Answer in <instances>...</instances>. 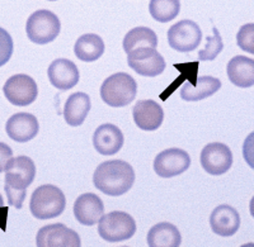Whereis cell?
Returning a JSON list of instances; mask_svg holds the SVG:
<instances>
[{"instance_id":"cell-31","label":"cell","mask_w":254,"mask_h":247,"mask_svg":"<svg viewBox=\"0 0 254 247\" xmlns=\"http://www.w3.org/2000/svg\"><path fill=\"white\" fill-rule=\"evenodd\" d=\"M249 210H251L252 217H253V218H254V197H253V198H252L251 204H249Z\"/></svg>"},{"instance_id":"cell-29","label":"cell","mask_w":254,"mask_h":247,"mask_svg":"<svg viewBox=\"0 0 254 247\" xmlns=\"http://www.w3.org/2000/svg\"><path fill=\"white\" fill-rule=\"evenodd\" d=\"M243 157L249 167L254 170V132H252L243 144Z\"/></svg>"},{"instance_id":"cell-30","label":"cell","mask_w":254,"mask_h":247,"mask_svg":"<svg viewBox=\"0 0 254 247\" xmlns=\"http://www.w3.org/2000/svg\"><path fill=\"white\" fill-rule=\"evenodd\" d=\"M13 157V151L12 148L4 142H0V173H3L5 170L6 164L9 160Z\"/></svg>"},{"instance_id":"cell-3","label":"cell","mask_w":254,"mask_h":247,"mask_svg":"<svg viewBox=\"0 0 254 247\" xmlns=\"http://www.w3.org/2000/svg\"><path fill=\"white\" fill-rule=\"evenodd\" d=\"M66 198L58 187L51 184L41 185L32 193L29 209L37 219H51L65 210Z\"/></svg>"},{"instance_id":"cell-16","label":"cell","mask_w":254,"mask_h":247,"mask_svg":"<svg viewBox=\"0 0 254 247\" xmlns=\"http://www.w3.org/2000/svg\"><path fill=\"white\" fill-rule=\"evenodd\" d=\"M104 213L102 199L97 194L85 193L78 197L74 203V216L76 221L84 226H94L99 222Z\"/></svg>"},{"instance_id":"cell-19","label":"cell","mask_w":254,"mask_h":247,"mask_svg":"<svg viewBox=\"0 0 254 247\" xmlns=\"http://www.w3.org/2000/svg\"><path fill=\"white\" fill-rule=\"evenodd\" d=\"M221 88V81L212 76H199L196 83L183 84L181 88V98L186 101H199L217 93Z\"/></svg>"},{"instance_id":"cell-27","label":"cell","mask_w":254,"mask_h":247,"mask_svg":"<svg viewBox=\"0 0 254 247\" xmlns=\"http://www.w3.org/2000/svg\"><path fill=\"white\" fill-rule=\"evenodd\" d=\"M237 44L243 51L254 55V23H248L240 27L237 35Z\"/></svg>"},{"instance_id":"cell-18","label":"cell","mask_w":254,"mask_h":247,"mask_svg":"<svg viewBox=\"0 0 254 247\" xmlns=\"http://www.w3.org/2000/svg\"><path fill=\"white\" fill-rule=\"evenodd\" d=\"M210 226L212 232L222 237H229L237 233L240 227V217L237 209L222 204L214 209L210 217Z\"/></svg>"},{"instance_id":"cell-26","label":"cell","mask_w":254,"mask_h":247,"mask_svg":"<svg viewBox=\"0 0 254 247\" xmlns=\"http://www.w3.org/2000/svg\"><path fill=\"white\" fill-rule=\"evenodd\" d=\"M214 36L212 37L206 38V47L198 52V60L199 61H212L217 57L220 52L224 49L221 36L216 27H214Z\"/></svg>"},{"instance_id":"cell-8","label":"cell","mask_w":254,"mask_h":247,"mask_svg":"<svg viewBox=\"0 0 254 247\" xmlns=\"http://www.w3.org/2000/svg\"><path fill=\"white\" fill-rule=\"evenodd\" d=\"M3 93L9 103L17 106H26L36 100L38 95L37 84L31 76L18 74L9 78L3 87Z\"/></svg>"},{"instance_id":"cell-6","label":"cell","mask_w":254,"mask_h":247,"mask_svg":"<svg viewBox=\"0 0 254 247\" xmlns=\"http://www.w3.org/2000/svg\"><path fill=\"white\" fill-rule=\"evenodd\" d=\"M136 232L135 219L125 212H111L101 217L98 233L104 241L122 242L130 240Z\"/></svg>"},{"instance_id":"cell-11","label":"cell","mask_w":254,"mask_h":247,"mask_svg":"<svg viewBox=\"0 0 254 247\" xmlns=\"http://www.w3.org/2000/svg\"><path fill=\"white\" fill-rule=\"evenodd\" d=\"M199 160L206 173L210 175H222L228 173L233 165V152L226 145L212 142L203 147Z\"/></svg>"},{"instance_id":"cell-25","label":"cell","mask_w":254,"mask_h":247,"mask_svg":"<svg viewBox=\"0 0 254 247\" xmlns=\"http://www.w3.org/2000/svg\"><path fill=\"white\" fill-rule=\"evenodd\" d=\"M149 12L155 20L167 23L173 20L181 12L179 0H150Z\"/></svg>"},{"instance_id":"cell-13","label":"cell","mask_w":254,"mask_h":247,"mask_svg":"<svg viewBox=\"0 0 254 247\" xmlns=\"http://www.w3.org/2000/svg\"><path fill=\"white\" fill-rule=\"evenodd\" d=\"M47 76L52 87L66 92L72 89L79 83V70L72 61L66 58H58L52 61L47 70Z\"/></svg>"},{"instance_id":"cell-15","label":"cell","mask_w":254,"mask_h":247,"mask_svg":"<svg viewBox=\"0 0 254 247\" xmlns=\"http://www.w3.org/2000/svg\"><path fill=\"white\" fill-rule=\"evenodd\" d=\"M125 142L121 130L115 124L106 123L99 126L93 135V146L97 152L104 156H112L122 148Z\"/></svg>"},{"instance_id":"cell-14","label":"cell","mask_w":254,"mask_h":247,"mask_svg":"<svg viewBox=\"0 0 254 247\" xmlns=\"http://www.w3.org/2000/svg\"><path fill=\"white\" fill-rule=\"evenodd\" d=\"M6 135L15 142H28L37 136L40 131L37 118L29 113H17L9 118L5 124Z\"/></svg>"},{"instance_id":"cell-5","label":"cell","mask_w":254,"mask_h":247,"mask_svg":"<svg viewBox=\"0 0 254 247\" xmlns=\"http://www.w3.org/2000/svg\"><path fill=\"white\" fill-rule=\"evenodd\" d=\"M61 31L60 19L55 13L41 9L29 15L26 24L27 37L37 45H46L55 41Z\"/></svg>"},{"instance_id":"cell-22","label":"cell","mask_w":254,"mask_h":247,"mask_svg":"<svg viewBox=\"0 0 254 247\" xmlns=\"http://www.w3.org/2000/svg\"><path fill=\"white\" fill-rule=\"evenodd\" d=\"M182 236L172 223L162 222L155 224L147 233V246L150 247H179Z\"/></svg>"},{"instance_id":"cell-9","label":"cell","mask_w":254,"mask_h":247,"mask_svg":"<svg viewBox=\"0 0 254 247\" xmlns=\"http://www.w3.org/2000/svg\"><path fill=\"white\" fill-rule=\"evenodd\" d=\"M128 66L141 76L155 78L165 70V61L155 49L141 47L127 53Z\"/></svg>"},{"instance_id":"cell-2","label":"cell","mask_w":254,"mask_h":247,"mask_svg":"<svg viewBox=\"0 0 254 247\" xmlns=\"http://www.w3.org/2000/svg\"><path fill=\"white\" fill-rule=\"evenodd\" d=\"M5 189L9 205L20 209L27 196V188L33 183L36 165L28 156L12 157L5 166Z\"/></svg>"},{"instance_id":"cell-28","label":"cell","mask_w":254,"mask_h":247,"mask_svg":"<svg viewBox=\"0 0 254 247\" xmlns=\"http://www.w3.org/2000/svg\"><path fill=\"white\" fill-rule=\"evenodd\" d=\"M13 40L12 36L4 28L0 27V67L4 66L13 55Z\"/></svg>"},{"instance_id":"cell-12","label":"cell","mask_w":254,"mask_h":247,"mask_svg":"<svg viewBox=\"0 0 254 247\" xmlns=\"http://www.w3.org/2000/svg\"><path fill=\"white\" fill-rule=\"evenodd\" d=\"M36 245L38 247H79L81 241L75 231L63 223H55L45 226L38 231Z\"/></svg>"},{"instance_id":"cell-24","label":"cell","mask_w":254,"mask_h":247,"mask_svg":"<svg viewBox=\"0 0 254 247\" xmlns=\"http://www.w3.org/2000/svg\"><path fill=\"white\" fill-rule=\"evenodd\" d=\"M158 46V36L153 29L147 27H136L127 32L124 38V51L130 53L131 51L141 47L156 49Z\"/></svg>"},{"instance_id":"cell-20","label":"cell","mask_w":254,"mask_h":247,"mask_svg":"<svg viewBox=\"0 0 254 247\" xmlns=\"http://www.w3.org/2000/svg\"><path fill=\"white\" fill-rule=\"evenodd\" d=\"M228 78L239 88H251L254 85V60L247 56H235L226 67Z\"/></svg>"},{"instance_id":"cell-1","label":"cell","mask_w":254,"mask_h":247,"mask_svg":"<svg viewBox=\"0 0 254 247\" xmlns=\"http://www.w3.org/2000/svg\"><path fill=\"white\" fill-rule=\"evenodd\" d=\"M93 183L94 187L106 196H124L135 183V171L126 161H104L95 169Z\"/></svg>"},{"instance_id":"cell-4","label":"cell","mask_w":254,"mask_h":247,"mask_svg":"<svg viewBox=\"0 0 254 247\" xmlns=\"http://www.w3.org/2000/svg\"><path fill=\"white\" fill-rule=\"evenodd\" d=\"M137 84L131 75L117 72L103 81L101 87V98L107 105L113 108L126 106L135 100Z\"/></svg>"},{"instance_id":"cell-23","label":"cell","mask_w":254,"mask_h":247,"mask_svg":"<svg viewBox=\"0 0 254 247\" xmlns=\"http://www.w3.org/2000/svg\"><path fill=\"white\" fill-rule=\"evenodd\" d=\"M74 53L84 62L97 61L104 53V42L98 35L87 33L78 38L74 46Z\"/></svg>"},{"instance_id":"cell-32","label":"cell","mask_w":254,"mask_h":247,"mask_svg":"<svg viewBox=\"0 0 254 247\" xmlns=\"http://www.w3.org/2000/svg\"><path fill=\"white\" fill-rule=\"evenodd\" d=\"M0 208H4V199L1 196H0Z\"/></svg>"},{"instance_id":"cell-33","label":"cell","mask_w":254,"mask_h":247,"mask_svg":"<svg viewBox=\"0 0 254 247\" xmlns=\"http://www.w3.org/2000/svg\"><path fill=\"white\" fill-rule=\"evenodd\" d=\"M50 1H56V0H50Z\"/></svg>"},{"instance_id":"cell-21","label":"cell","mask_w":254,"mask_h":247,"mask_svg":"<svg viewBox=\"0 0 254 247\" xmlns=\"http://www.w3.org/2000/svg\"><path fill=\"white\" fill-rule=\"evenodd\" d=\"M92 103L89 95L85 93H74L67 98L64 106V119L69 126H81L90 112Z\"/></svg>"},{"instance_id":"cell-10","label":"cell","mask_w":254,"mask_h":247,"mask_svg":"<svg viewBox=\"0 0 254 247\" xmlns=\"http://www.w3.org/2000/svg\"><path fill=\"white\" fill-rule=\"evenodd\" d=\"M190 166V157L188 152L181 148H168L162 151L154 160V171L160 178H174Z\"/></svg>"},{"instance_id":"cell-17","label":"cell","mask_w":254,"mask_h":247,"mask_svg":"<svg viewBox=\"0 0 254 247\" xmlns=\"http://www.w3.org/2000/svg\"><path fill=\"white\" fill-rule=\"evenodd\" d=\"M133 122L140 130L156 131L164 119L163 108L154 100H140L133 105Z\"/></svg>"},{"instance_id":"cell-7","label":"cell","mask_w":254,"mask_h":247,"mask_svg":"<svg viewBox=\"0 0 254 247\" xmlns=\"http://www.w3.org/2000/svg\"><path fill=\"white\" fill-rule=\"evenodd\" d=\"M202 41V31L193 20L183 19L173 24L168 31V44L178 52L196 49Z\"/></svg>"}]
</instances>
